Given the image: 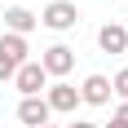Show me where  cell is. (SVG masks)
Returning <instances> with one entry per match:
<instances>
[{
	"label": "cell",
	"mask_w": 128,
	"mask_h": 128,
	"mask_svg": "<svg viewBox=\"0 0 128 128\" xmlns=\"http://www.w3.org/2000/svg\"><path fill=\"white\" fill-rule=\"evenodd\" d=\"M26 53H31V44H26L22 36H9V31L0 36V84L18 75V66H22V62H31Z\"/></svg>",
	"instance_id": "obj_1"
},
{
	"label": "cell",
	"mask_w": 128,
	"mask_h": 128,
	"mask_svg": "<svg viewBox=\"0 0 128 128\" xmlns=\"http://www.w3.org/2000/svg\"><path fill=\"white\" fill-rule=\"evenodd\" d=\"M40 66H44L49 80H66L71 66H75V49H71V44H49V49L40 53Z\"/></svg>",
	"instance_id": "obj_2"
},
{
	"label": "cell",
	"mask_w": 128,
	"mask_h": 128,
	"mask_svg": "<svg viewBox=\"0 0 128 128\" xmlns=\"http://www.w3.org/2000/svg\"><path fill=\"white\" fill-rule=\"evenodd\" d=\"M44 102H49L53 115H75L80 88H75V84H66V80H58V84H49V88H44Z\"/></svg>",
	"instance_id": "obj_3"
},
{
	"label": "cell",
	"mask_w": 128,
	"mask_h": 128,
	"mask_svg": "<svg viewBox=\"0 0 128 128\" xmlns=\"http://www.w3.org/2000/svg\"><path fill=\"white\" fill-rule=\"evenodd\" d=\"M40 26H49V31H71V26H80V9L71 0H53L49 9L40 13Z\"/></svg>",
	"instance_id": "obj_4"
},
{
	"label": "cell",
	"mask_w": 128,
	"mask_h": 128,
	"mask_svg": "<svg viewBox=\"0 0 128 128\" xmlns=\"http://www.w3.org/2000/svg\"><path fill=\"white\" fill-rule=\"evenodd\" d=\"M13 84H18L22 97H44L49 75H44V66H40V62H22V66H18V75H13Z\"/></svg>",
	"instance_id": "obj_5"
},
{
	"label": "cell",
	"mask_w": 128,
	"mask_h": 128,
	"mask_svg": "<svg viewBox=\"0 0 128 128\" xmlns=\"http://www.w3.org/2000/svg\"><path fill=\"white\" fill-rule=\"evenodd\" d=\"M36 26H40V13H31L26 4H9V9H4V31H9V36H22L26 40Z\"/></svg>",
	"instance_id": "obj_6"
},
{
	"label": "cell",
	"mask_w": 128,
	"mask_h": 128,
	"mask_svg": "<svg viewBox=\"0 0 128 128\" xmlns=\"http://www.w3.org/2000/svg\"><path fill=\"white\" fill-rule=\"evenodd\" d=\"M49 119H53V110H49V102H44V97H22V102H18V124L44 128Z\"/></svg>",
	"instance_id": "obj_7"
},
{
	"label": "cell",
	"mask_w": 128,
	"mask_h": 128,
	"mask_svg": "<svg viewBox=\"0 0 128 128\" xmlns=\"http://www.w3.org/2000/svg\"><path fill=\"white\" fill-rule=\"evenodd\" d=\"M80 102L84 106H106L110 102V80L106 75H88L84 84H80Z\"/></svg>",
	"instance_id": "obj_8"
},
{
	"label": "cell",
	"mask_w": 128,
	"mask_h": 128,
	"mask_svg": "<svg viewBox=\"0 0 128 128\" xmlns=\"http://www.w3.org/2000/svg\"><path fill=\"white\" fill-rule=\"evenodd\" d=\"M97 44H102V53H128V26L106 22L102 31H97Z\"/></svg>",
	"instance_id": "obj_9"
},
{
	"label": "cell",
	"mask_w": 128,
	"mask_h": 128,
	"mask_svg": "<svg viewBox=\"0 0 128 128\" xmlns=\"http://www.w3.org/2000/svg\"><path fill=\"white\" fill-rule=\"evenodd\" d=\"M110 93H115L119 102H128V66H124V71H115V75H110Z\"/></svg>",
	"instance_id": "obj_10"
},
{
	"label": "cell",
	"mask_w": 128,
	"mask_h": 128,
	"mask_svg": "<svg viewBox=\"0 0 128 128\" xmlns=\"http://www.w3.org/2000/svg\"><path fill=\"white\" fill-rule=\"evenodd\" d=\"M110 124H115V128H128V102H119V106H115V115H110Z\"/></svg>",
	"instance_id": "obj_11"
},
{
	"label": "cell",
	"mask_w": 128,
	"mask_h": 128,
	"mask_svg": "<svg viewBox=\"0 0 128 128\" xmlns=\"http://www.w3.org/2000/svg\"><path fill=\"white\" fill-rule=\"evenodd\" d=\"M66 128H97V124H88V119H75V124H66Z\"/></svg>",
	"instance_id": "obj_12"
},
{
	"label": "cell",
	"mask_w": 128,
	"mask_h": 128,
	"mask_svg": "<svg viewBox=\"0 0 128 128\" xmlns=\"http://www.w3.org/2000/svg\"><path fill=\"white\" fill-rule=\"evenodd\" d=\"M44 128H58V124H44Z\"/></svg>",
	"instance_id": "obj_13"
},
{
	"label": "cell",
	"mask_w": 128,
	"mask_h": 128,
	"mask_svg": "<svg viewBox=\"0 0 128 128\" xmlns=\"http://www.w3.org/2000/svg\"><path fill=\"white\" fill-rule=\"evenodd\" d=\"M106 128H115V124H106Z\"/></svg>",
	"instance_id": "obj_14"
}]
</instances>
